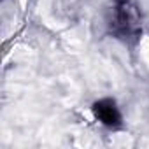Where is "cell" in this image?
<instances>
[{
  "mask_svg": "<svg viewBox=\"0 0 149 149\" xmlns=\"http://www.w3.org/2000/svg\"><path fill=\"white\" fill-rule=\"evenodd\" d=\"M107 25L111 33L123 42L133 44L142 33V16L133 0H114Z\"/></svg>",
  "mask_w": 149,
  "mask_h": 149,
  "instance_id": "6da1fadb",
  "label": "cell"
},
{
  "mask_svg": "<svg viewBox=\"0 0 149 149\" xmlns=\"http://www.w3.org/2000/svg\"><path fill=\"white\" fill-rule=\"evenodd\" d=\"M93 112L97 116V119L111 128H116L121 125V112L116 107V102L111 98H104L93 104Z\"/></svg>",
  "mask_w": 149,
  "mask_h": 149,
  "instance_id": "7a4b0ae2",
  "label": "cell"
}]
</instances>
